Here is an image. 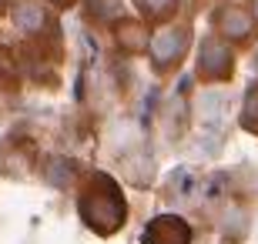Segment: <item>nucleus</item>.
I'll use <instances>...</instances> for the list:
<instances>
[{"label":"nucleus","instance_id":"f257e3e1","mask_svg":"<svg viewBox=\"0 0 258 244\" xmlns=\"http://www.w3.org/2000/svg\"><path fill=\"white\" fill-rule=\"evenodd\" d=\"M104 188L107 181L97 184V191H87L84 194V204H81V214H84L87 224H94L97 231H114L121 221H124V204H121V194L114 188L107 191V201H104Z\"/></svg>","mask_w":258,"mask_h":244},{"label":"nucleus","instance_id":"f03ea898","mask_svg":"<svg viewBox=\"0 0 258 244\" xmlns=\"http://www.w3.org/2000/svg\"><path fill=\"white\" fill-rule=\"evenodd\" d=\"M144 244H188V224L178 217H158L148 227Z\"/></svg>","mask_w":258,"mask_h":244},{"label":"nucleus","instance_id":"7ed1b4c3","mask_svg":"<svg viewBox=\"0 0 258 244\" xmlns=\"http://www.w3.org/2000/svg\"><path fill=\"white\" fill-rule=\"evenodd\" d=\"M205 67H208V74H225V67H228V54L218 47H205Z\"/></svg>","mask_w":258,"mask_h":244},{"label":"nucleus","instance_id":"20e7f679","mask_svg":"<svg viewBox=\"0 0 258 244\" xmlns=\"http://www.w3.org/2000/svg\"><path fill=\"white\" fill-rule=\"evenodd\" d=\"M141 7L148 10V14H164V10L174 7V0H141Z\"/></svg>","mask_w":258,"mask_h":244},{"label":"nucleus","instance_id":"39448f33","mask_svg":"<svg viewBox=\"0 0 258 244\" xmlns=\"http://www.w3.org/2000/svg\"><path fill=\"white\" fill-rule=\"evenodd\" d=\"M248 121H251V124H258V87L248 94Z\"/></svg>","mask_w":258,"mask_h":244}]
</instances>
